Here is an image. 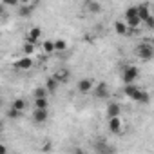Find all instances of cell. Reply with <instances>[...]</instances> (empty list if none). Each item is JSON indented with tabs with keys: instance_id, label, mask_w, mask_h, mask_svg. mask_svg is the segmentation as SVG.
Instances as JSON below:
<instances>
[{
	"instance_id": "cell-1",
	"label": "cell",
	"mask_w": 154,
	"mask_h": 154,
	"mask_svg": "<svg viewBox=\"0 0 154 154\" xmlns=\"http://www.w3.org/2000/svg\"><path fill=\"white\" fill-rule=\"evenodd\" d=\"M134 53H136V56L141 58V60H152V56H154V47H152L150 42H141V44L136 47Z\"/></svg>"
},
{
	"instance_id": "cell-2",
	"label": "cell",
	"mask_w": 154,
	"mask_h": 154,
	"mask_svg": "<svg viewBox=\"0 0 154 154\" xmlns=\"http://www.w3.org/2000/svg\"><path fill=\"white\" fill-rule=\"evenodd\" d=\"M140 76V69L136 65H125L123 67V72H122V80L123 84H134Z\"/></svg>"
},
{
	"instance_id": "cell-3",
	"label": "cell",
	"mask_w": 154,
	"mask_h": 154,
	"mask_svg": "<svg viewBox=\"0 0 154 154\" xmlns=\"http://www.w3.org/2000/svg\"><path fill=\"white\" fill-rule=\"evenodd\" d=\"M93 94H94L96 98H100V100H105V98L109 96V87H107V84H105V82H98L96 85H93Z\"/></svg>"
},
{
	"instance_id": "cell-4",
	"label": "cell",
	"mask_w": 154,
	"mask_h": 154,
	"mask_svg": "<svg viewBox=\"0 0 154 154\" xmlns=\"http://www.w3.org/2000/svg\"><path fill=\"white\" fill-rule=\"evenodd\" d=\"M40 38H42V29H40L38 26L31 27V29L27 31V35H26V40L31 42V44H36V45H38V42H40Z\"/></svg>"
},
{
	"instance_id": "cell-5",
	"label": "cell",
	"mask_w": 154,
	"mask_h": 154,
	"mask_svg": "<svg viewBox=\"0 0 154 154\" xmlns=\"http://www.w3.org/2000/svg\"><path fill=\"white\" fill-rule=\"evenodd\" d=\"M33 63H35V62H33V58L24 54L20 60H17V62H15V69H18V71H29V69L33 67Z\"/></svg>"
},
{
	"instance_id": "cell-6",
	"label": "cell",
	"mask_w": 154,
	"mask_h": 154,
	"mask_svg": "<svg viewBox=\"0 0 154 154\" xmlns=\"http://www.w3.org/2000/svg\"><path fill=\"white\" fill-rule=\"evenodd\" d=\"M131 100H134V102H138V103H149L150 102V94L147 93V91H143V89H136V93L131 96Z\"/></svg>"
},
{
	"instance_id": "cell-7",
	"label": "cell",
	"mask_w": 154,
	"mask_h": 154,
	"mask_svg": "<svg viewBox=\"0 0 154 154\" xmlns=\"http://www.w3.org/2000/svg\"><path fill=\"white\" fill-rule=\"evenodd\" d=\"M93 85H94V80H93V78H82V80L78 82V91H80L82 94H87V93L93 91Z\"/></svg>"
},
{
	"instance_id": "cell-8",
	"label": "cell",
	"mask_w": 154,
	"mask_h": 154,
	"mask_svg": "<svg viewBox=\"0 0 154 154\" xmlns=\"http://www.w3.org/2000/svg\"><path fill=\"white\" fill-rule=\"evenodd\" d=\"M47 118H49L47 109H36V107H35V111H33V122H35V123H45Z\"/></svg>"
},
{
	"instance_id": "cell-9",
	"label": "cell",
	"mask_w": 154,
	"mask_h": 154,
	"mask_svg": "<svg viewBox=\"0 0 154 154\" xmlns=\"http://www.w3.org/2000/svg\"><path fill=\"white\" fill-rule=\"evenodd\" d=\"M122 127H123V122H122L120 116H111L109 118V131L111 132H120Z\"/></svg>"
},
{
	"instance_id": "cell-10",
	"label": "cell",
	"mask_w": 154,
	"mask_h": 154,
	"mask_svg": "<svg viewBox=\"0 0 154 154\" xmlns=\"http://www.w3.org/2000/svg\"><path fill=\"white\" fill-rule=\"evenodd\" d=\"M114 31H116V35H120V36H127V35H129V27H127V24H125L123 20H116V22H114Z\"/></svg>"
},
{
	"instance_id": "cell-11",
	"label": "cell",
	"mask_w": 154,
	"mask_h": 154,
	"mask_svg": "<svg viewBox=\"0 0 154 154\" xmlns=\"http://www.w3.org/2000/svg\"><path fill=\"white\" fill-rule=\"evenodd\" d=\"M136 9H138L140 20H141V24H143V20L150 15V6H149V4H140V6H136Z\"/></svg>"
},
{
	"instance_id": "cell-12",
	"label": "cell",
	"mask_w": 154,
	"mask_h": 154,
	"mask_svg": "<svg viewBox=\"0 0 154 154\" xmlns=\"http://www.w3.org/2000/svg\"><path fill=\"white\" fill-rule=\"evenodd\" d=\"M45 89H47V93L49 94H54L56 93V89H58V80L54 78V76H51V78H47L45 80V85H44Z\"/></svg>"
},
{
	"instance_id": "cell-13",
	"label": "cell",
	"mask_w": 154,
	"mask_h": 154,
	"mask_svg": "<svg viewBox=\"0 0 154 154\" xmlns=\"http://www.w3.org/2000/svg\"><path fill=\"white\" fill-rule=\"evenodd\" d=\"M53 76H54V78L58 80V84H63V82H67V80H69L71 72H69L67 69H60V71H56V72H54Z\"/></svg>"
},
{
	"instance_id": "cell-14",
	"label": "cell",
	"mask_w": 154,
	"mask_h": 154,
	"mask_svg": "<svg viewBox=\"0 0 154 154\" xmlns=\"http://www.w3.org/2000/svg\"><path fill=\"white\" fill-rule=\"evenodd\" d=\"M53 44H54V53H63L69 47V44L63 38H56V40H53Z\"/></svg>"
},
{
	"instance_id": "cell-15",
	"label": "cell",
	"mask_w": 154,
	"mask_h": 154,
	"mask_svg": "<svg viewBox=\"0 0 154 154\" xmlns=\"http://www.w3.org/2000/svg\"><path fill=\"white\" fill-rule=\"evenodd\" d=\"M35 51H36V44H31V42H27V40L22 44V53H24L26 56H33Z\"/></svg>"
},
{
	"instance_id": "cell-16",
	"label": "cell",
	"mask_w": 154,
	"mask_h": 154,
	"mask_svg": "<svg viewBox=\"0 0 154 154\" xmlns=\"http://www.w3.org/2000/svg\"><path fill=\"white\" fill-rule=\"evenodd\" d=\"M120 114H122L120 103H109V105H107V118H111V116H120Z\"/></svg>"
},
{
	"instance_id": "cell-17",
	"label": "cell",
	"mask_w": 154,
	"mask_h": 154,
	"mask_svg": "<svg viewBox=\"0 0 154 154\" xmlns=\"http://www.w3.org/2000/svg\"><path fill=\"white\" fill-rule=\"evenodd\" d=\"M125 24H127V27H129V29H138V27L141 26V20H140V17L136 15V17L125 18Z\"/></svg>"
},
{
	"instance_id": "cell-18",
	"label": "cell",
	"mask_w": 154,
	"mask_h": 154,
	"mask_svg": "<svg viewBox=\"0 0 154 154\" xmlns=\"http://www.w3.org/2000/svg\"><path fill=\"white\" fill-rule=\"evenodd\" d=\"M87 11L96 15V13H102V4L96 2V0H91V2H87Z\"/></svg>"
},
{
	"instance_id": "cell-19",
	"label": "cell",
	"mask_w": 154,
	"mask_h": 154,
	"mask_svg": "<svg viewBox=\"0 0 154 154\" xmlns=\"http://www.w3.org/2000/svg\"><path fill=\"white\" fill-rule=\"evenodd\" d=\"M42 51H44V54H53V53H54V44H53V40H44V42H42Z\"/></svg>"
},
{
	"instance_id": "cell-20",
	"label": "cell",
	"mask_w": 154,
	"mask_h": 154,
	"mask_svg": "<svg viewBox=\"0 0 154 154\" xmlns=\"http://www.w3.org/2000/svg\"><path fill=\"white\" fill-rule=\"evenodd\" d=\"M33 6H29V4H20V9H18V15L20 17H29L31 13H33Z\"/></svg>"
},
{
	"instance_id": "cell-21",
	"label": "cell",
	"mask_w": 154,
	"mask_h": 154,
	"mask_svg": "<svg viewBox=\"0 0 154 154\" xmlns=\"http://www.w3.org/2000/svg\"><path fill=\"white\" fill-rule=\"evenodd\" d=\"M13 107H15L17 111H20V112H24V111L27 109V102H26L24 98H17V100L13 102Z\"/></svg>"
},
{
	"instance_id": "cell-22",
	"label": "cell",
	"mask_w": 154,
	"mask_h": 154,
	"mask_svg": "<svg viewBox=\"0 0 154 154\" xmlns=\"http://www.w3.org/2000/svg\"><path fill=\"white\" fill-rule=\"evenodd\" d=\"M136 89H138V85H134V84H125V87H123V93H125V96H132L134 93H136Z\"/></svg>"
},
{
	"instance_id": "cell-23",
	"label": "cell",
	"mask_w": 154,
	"mask_h": 154,
	"mask_svg": "<svg viewBox=\"0 0 154 154\" xmlns=\"http://www.w3.org/2000/svg\"><path fill=\"white\" fill-rule=\"evenodd\" d=\"M35 107H36V109H47V107H49L47 98H35Z\"/></svg>"
},
{
	"instance_id": "cell-24",
	"label": "cell",
	"mask_w": 154,
	"mask_h": 154,
	"mask_svg": "<svg viewBox=\"0 0 154 154\" xmlns=\"http://www.w3.org/2000/svg\"><path fill=\"white\" fill-rule=\"evenodd\" d=\"M33 94H35V98H47V96H49V93H47L45 87H36Z\"/></svg>"
},
{
	"instance_id": "cell-25",
	"label": "cell",
	"mask_w": 154,
	"mask_h": 154,
	"mask_svg": "<svg viewBox=\"0 0 154 154\" xmlns=\"http://www.w3.org/2000/svg\"><path fill=\"white\" fill-rule=\"evenodd\" d=\"M20 116H22V112H20V111H17L15 107H11V109L8 111V118H9V120H18Z\"/></svg>"
},
{
	"instance_id": "cell-26",
	"label": "cell",
	"mask_w": 154,
	"mask_h": 154,
	"mask_svg": "<svg viewBox=\"0 0 154 154\" xmlns=\"http://www.w3.org/2000/svg\"><path fill=\"white\" fill-rule=\"evenodd\" d=\"M138 15V9H136V6H131V8H127V11H125V18H131V17H136Z\"/></svg>"
},
{
	"instance_id": "cell-27",
	"label": "cell",
	"mask_w": 154,
	"mask_h": 154,
	"mask_svg": "<svg viewBox=\"0 0 154 154\" xmlns=\"http://www.w3.org/2000/svg\"><path fill=\"white\" fill-rule=\"evenodd\" d=\"M2 4H4L6 8H17V6H20L18 0H2Z\"/></svg>"
},
{
	"instance_id": "cell-28",
	"label": "cell",
	"mask_w": 154,
	"mask_h": 154,
	"mask_svg": "<svg viewBox=\"0 0 154 154\" xmlns=\"http://www.w3.org/2000/svg\"><path fill=\"white\" fill-rule=\"evenodd\" d=\"M143 24H145L149 29H152V27H154V17H152V15H149V17L143 20Z\"/></svg>"
},
{
	"instance_id": "cell-29",
	"label": "cell",
	"mask_w": 154,
	"mask_h": 154,
	"mask_svg": "<svg viewBox=\"0 0 154 154\" xmlns=\"http://www.w3.org/2000/svg\"><path fill=\"white\" fill-rule=\"evenodd\" d=\"M4 13H6V6H4V4H2V2H0V17H2V15H4Z\"/></svg>"
},
{
	"instance_id": "cell-30",
	"label": "cell",
	"mask_w": 154,
	"mask_h": 154,
	"mask_svg": "<svg viewBox=\"0 0 154 154\" xmlns=\"http://www.w3.org/2000/svg\"><path fill=\"white\" fill-rule=\"evenodd\" d=\"M8 152V147H4V145H0V154H6Z\"/></svg>"
},
{
	"instance_id": "cell-31",
	"label": "cell",
	"mask_w": 154,
	"mask_h": 154,
	"mask_svg": "<svg viewBox=\"0 0 154 154\" xmlns=\"http://www.w3.org/2000/svg\"><path fill=\"white\" fill-rule=\"evenodd\" d=\"M31 0H18V4H29Z\"/></svg>"
},
{
	"instance_id": "cell-32",
	"label": "cell",
	"mask_w": 154,
	"mask_h": 154,
	"mask_svg": "<svg viewBox=\"0 0 154 154\" xmlns=\"http://www.w3.org/2000/svg\"><path fill=\"white\" fill-rule=\"evenodd\" d=\"M0 105H2V98H0Z\"/></svg>"
},
{
	"instance_id": "cell-33",
	"label": "cell",
	"mask_w": 154,
	"mask_h": 154,
	"mask_svg": "<svg viewBox=\"0 0 154 154\" xmlns=\"http://www.w3.org/2000/svg\"><path fill=\"white\" fill-rule=\"evenodd\" d=\"M0 134H2V127H0Z\"/></svg>"
}]
</instances>
